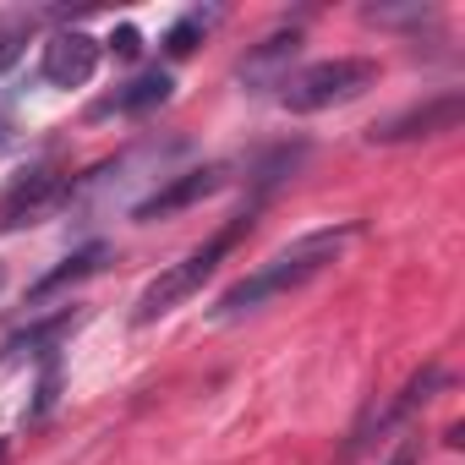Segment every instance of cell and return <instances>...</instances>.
<instances>
[{
    "label": "cell",
    "mask_w": 465,
    "mask_h": 465,
    "mask_svg": "<svg viewBox=\"0 0 465 465\" xmlns=\"http://www.w3.org/2000/svg\"><path fill=\"white\" fill-rule=\"evenodd\" d=\"M170 94H175L170 72H159V66H153V72H137V77H132L126 88H115L110 99H99V104H94V115H99V121H104V115H148V110H159Z\"/></svg>",
    "instance_id": "ba28073f"
},
{
    "label": "cell",
    "mask_w": 465,
    "mask_h": 465,
    "mask_svg": "<svg viewBox=\"0 0 465 465\" xmlns=\"http://www.w3.org/2000/svg\"><path fill=\"white\" fill-rule=\"evenodd\" d=\"M104 258H110V247H104V242H88V247H83V252H72L55 274H45V280L28 291V302H50V296H61V291L83 285L88 274H99V269H104Z\"/></svg>",
    "instance_id": "30bf717a"
},
{
    "label": "cell",
    "mask_w": 465,
    "mask_h": 465,
    "mask_svg": "<svg viewBox=\"0 0 465 465\" xmlns=\"http://www.w3.org/2000/svg\"><path fill=\"white\" fill-rule=\"evenodd\" d=\"M17 55H23V39H17V34H0V72H6Z\"/></svg>",
    "instance_id": "5bb4252c"
},
{
    "label": "cell",
    "mask_w": 465,
    "mask_h": 465,
    "mask_svg": "<svg viewBox=\"0 0 465 465\" xmlns=\"http://www.w3.org/2000/svg\"><path fill=\"white\" fill-rule=\"evenodd\" d=\"M213 23H219V12H192V17H181V23L164 34V55H175V61H181V55H192Z\"/></svg>",
    "instance_id": "7c38bea8"
},
{
    "label": "cell",
    "mask_w": 465,
    "mask_h": 465,
    "mask_svg": "<svg viewBox=\"0 0 465 465\" xmlns=\"http://www.w3.org/2000/svg\"><path fill=\"white\" fill-rule=\"evenodd\" d=\"M465 115V99L460 94H438L427 104H411L400 115H389L383 126H372V143H411V137H438V132H454Z\"/></svg>",
    "instance_id": "52a82bcc"
},
{
    "label": "cell",
    "mask_w": 465,
    "mask_h": 465,
    "mask_svg": "<svg viewBox=\"0 0 465 465\" xmlns=\"http://www.w3.org/2000/svg\"><path fill=\"white\" fill-rule=\"evenodd\" d=\"M83 323V312L77 307H66V312H55V318H45V323H28V329H17L12 340H6V351H0V356H6V361H23V356H45L50 345H61L72 329Z\"/></svg>",
    "instance_id": "9c48e42d"
},
{
    "label": "cell",
    "mask_w": 465,
    "mask_h": 465,
    "mask_svg": "<svg viewBox=\"0 0 465 465\" xmlns=\"http://www.w3.org/2000/svg\"><path fill=\"white\" fill-rule=\"evenodd\" d=\"M389 465H416V454H411V449H400V454H394Z\"/></svg>",
    "instance_id": "9a60e30c"
},
{
    "label": "cell",
    "mask_w": 465,
    "mask_h": 465,
    "mask_svg": "<svg viewBox=\"0 0 465 465\" xmlns=\"http://www.w3.org/2000/svg\"><path fill=\"white\" fill-rule=\"evenodd\" d=\"M367 88H378V61H367V55H334V61H312V66L291 72L280 83V104L291 115H318V110L361 99Z\"/></svg>",
    "instance_id": "3957f363"
},
{
    "label": "cell",
    "mask_w": 465,
    "mask_h": 465,
    "mask_svg": "<svg viewBox=\"0 0 465 465\" xmlns=\"http://www.w3.org/2000/svg\"><path fill=\"white\" fill-rule=\"evenodd\" d=\"M224 186V164H197V170H181V175H164V186H153L137 208H132V219H170V213H181V208H192V203H203V197H213Z\"/></svg>",
    "instance_id": "8992f818"
},
{
    "label": "cell",
    "mask_w": 465,
    "mask_h": 465,
    "mask_svg": "<svg viewBox=\"0 0 465 465\" xmlns=\"http://www.w3.org/2000/svg\"><path fill=\"white\" fill-rule=\"evenodd\" d=\"M61 197H72V181H66L55 164H34V170H23L6 192H0V230L39 224Z\"/></svg>",
    "instance_id": "277c9868"
},
{
    "label": "cell",
    "mask_w": 465,
    "mask_h": 465,
    "mask_svg": "<svg viewBox=\"0 0 465 465\" xmlns=\"http://www.w3.org/2000/svg\"><path fill=\"white\" fill-rule=\"evenodd\" d=\"M247 230H252V208H247V213H236L224 230H213V236H208L197 252H186L181 263H170L159 280H148V285H143V296H137V312H132V318H137V323H153V318L175 312L181 302H192V296L213 280V269L230 258V247H236Z\"/></svg>",
    "instance_id": "7a4b0ae2"
},
{
    "label": "cell",
    "mask_w": 465,
    "mask_h": 465,
    "mask_svg": "<svg viewBox=\"0 0 465 465\" xmlns=\"http://www.w3.org/2000/svg\"><path fill=\"white\" fill-rule=\"evenodd\" d=\"M0 291H6V263H0Z\"/></svg>",
    "instance_id": "2e32d148"
},
{
    "label": "cell",
    "mask_w": 465,
    "mask_h": 465,
    "mask_svg": "<svg viewBox=\"0 0 465 465\" xmlns=\"http://www.w3.org/2000/svg\"><path fill=\"white\" fill-rule=\"evenodd\" d=\"M110 50H115V55H121V61H132V55H137V50H143V34H137V28H132V23H121V28H115V34H110Z\"/></svg>",
    "instance_id": "4fadbf2b"
},
{
    "label": "cell",
    "mask_w": 465,
    "mask_h": 465,
    "mask_svg": "<svg viewBox=\"0 0 465 465\" xmlns=\"http://www.w3.org/2000/svg\"><path fill=\"white\" fill-rule=\"evenodd\" d=\"M351 236H356V224L307 230V236H296L291 247H280L269 263H258V269H252V274H242L236 285H224V291H219V302L208 307V318H213V323H236V318L258 312L263 302H274V296H291V291L312 285L323 269H334V263H340V252L351 247Z\"/></svg>",
    "instance_id": "6da1fadb"
},
{
    "label": "cell",
    "mask_w": 465,
    "mask_h": 465,
    "mask_svg": "<svg viewBox=\"0 0 465 465\" xmlns=\"http://www.w3.org/2000/svg\"><path fill=\"white\" fill-rule=\"evenodd\" d=\"M296 50H302V34L291 28V34H274V39H263V50L252 55V61H242V83H285L291 72H285V61H296Z\"/></svg>",
    "instance_id": "8fae6325"
},
{
    "label": "cell",
    "mask_w": 465,
    "mask_h": 465,
    "mask_svg": "<svg viewBox=\"0 0 465 465\" xmlns=\"http://www.w3.org/2000/svg\"><path fill=\"white\" fill-rule=\"evenodd\" d=\"M94 72H99V39H88L83 28H61L45 39L39 77L50 88H83V83H94Z\"/></svg>",
    "instance_id": "5b68a950"
},
{
    "label": "cell",
    "mask_w": 465,
    "mask_h": 465,
    "mask_svg": "<svg viewBox=\"0 0 465 465\" xmlns=\"http://www.w3.org/2000/svg\"><path fill=\"white\" fill-rule=\"evenodd\" d=\"M0 454H6V449H0Z\"/></svg>",
    "instance_id": "e0dca14e"
}]
</instances>
